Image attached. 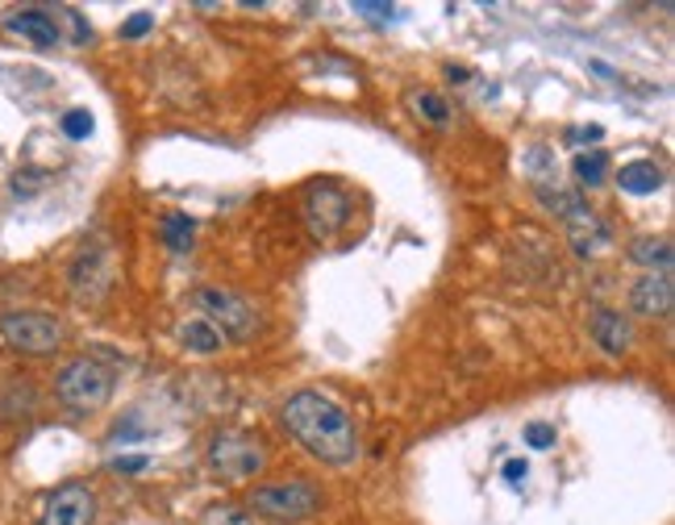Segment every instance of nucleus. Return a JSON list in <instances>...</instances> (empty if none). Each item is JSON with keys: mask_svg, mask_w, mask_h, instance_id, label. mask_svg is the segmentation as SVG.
Instances as JSON below:
<instances>
[{"mask_svg": "<svg viewBox=\"0 0 675 525\" xmlns=\"http://www.w3.org/2000/svg\"><path fill=\"white\" fill-rule=\"evenodd\" d=\"M280 417H283V430L292 433L313 459L330 463V468L355 463V454H358L355 421H351V413L342 409L338 400H330L325 393L304 388V393L288 396Z\"/></svg>", "mask_w": 675, "mask_h": 525, "instance_id": "1", "label": "nucleus"}, {"mask_svg": "<svg viewBox=\"0 0 675 525\" xmlns=\"http://www.w3.org/2000/svg\"><path fill=\"white\" fill-rule=\"evenodd\" d=\"M250 513L276 525H300L321 513V488L309 480H271L250 488Z\"/></svg>", "mask_w": 675, "mask_h": 525, "instance_id": "2", "label": "nucleus"}, {"mask_svg": "<svg viewBox=\"0 0 675 525\" xmlns=\"http://www.w3.org/2000/svg\"><path fill=\"white\" fill-rule=\"evenodd\" d=\"M55 396L72 413H100L113 396V372L100 358H67L55 375Z\"/></svg>", "mask_w": 675, "mask_h": 525, "instance_id": "3", "label": "nucleus"}, {"mask_svg": "<svg viewBox=\"0 0 675 525\" xmlns=\"http://www.w3.org/2000/svg\"><path fill=\"white\" fill-rule=\"evenodd\" d=\"M208 468L217 471L225 484H243L267 468V447H262V438L246 430H222L208 442Z\"/></svg>", "mask_w": 675, "mask_h": 525, "instance_id": "4", "label": "nucleus"}, {"mask_svg": "<svg viewBox=\"0 0 675 525\" xmlns=\"http://www.w3.org/2000/svg\"><path fill=\"white\" fill-rule=\"evenodd\" d=\"M0 338L18 351V355H55L63 346V321L42 313V309H13L0 318Z\"/></svg>", "mask_w": 675, "mask_h": 525, "instance_id": "5", "label": "nucleus"}, {"mask_svg": "<svg viewBox=\"0 0 675 525\" xmlns=\"http://www.w3.org/2000/svg\"><path fill=\"white\" fill-rule=\"evenodd\" d=\"M192 304L205 313V321L222 338L243 342V338L255 334V309H250L238 292H225V288H196V292H192Z\"/></svg>", "mask_w": 675, "mask_h": 525, "instance_id": "6", "label": "nucleus"}, {"mask_svg": "<svg viewBox=\"0 0 675 525\" xmlns=\"http://www.w3.org/2000/svg\"><path fill=\"white\" fill-rule=\"evenodd\" d=\"M304 217H309L313 238L330 243L338 229L351 222V196L338 184H313L309 188V201H304Z\"/></svg>", "mask_w": 675, "mask_h": 525, "instance_id": "7", "label": "nucleus"}, {"mask_svg": "<svg viewBox=\"0 0 675 525\" xmlns=\"http://www.w3.org/2000/svg\"><path fill=\"white\" fill-rule=\"evenodd\" d=\"M96 522V496L88 484H58L51 496H46V505H42V517L38 525H93Z\"/></svg>", "mask_w": 675, "mask_h": 525, "instance_id": "8", "label": "nucleus"}, {"mask_svg": "<svg viewBox=\"0 0 675 525\" xmlns=\"http://www.w3.org/2000/svg\"><path fill=\"white\" fill-rule=\"evenodd\" d=\"M672 309H675L672 271H646L642 280H634V288H630V313L667 321L672 318Z\"/></svg>", "mask_w": 675, "mask_h": 525, "instance_id": "9", "label": "nucleus"}, {"mask_svg": "<svg viewBox=\"0 0 675 525\" xmlns=\"http://www.w3.org/2000/svg\"><path fill=\"white\" fill-rule=\"evenodd\" d=\"M588 334L597 342L604 355H625L630 346H634V321L630 313H621V309H592V318H588Z\"/></svg>", "mask_w": 675, "mask_h": 525, "instance_id": "10", "label": "nucleus"}, {"mask_svg": "<svg viewBox=\"0 0 675 525\" xmlns=\"http://www.w3.org/2000/svg\"><path fill=\"white\" fill-rule=\"evenodd\" d=\"M4 30L25 38V42H34L42 51H46V46H58V25L46 9H13V13L4 18Z\"/></svg>", "mask_w": 675, "mask_h": 525, "instance_id": "11", "label": "nucleus"}, {"mask_svg": "<svg viewBox=\"0 0 675 525\" xmlns=\"http://www.w3.org/2000/svg\"><path fill=\"white\" fill-rule=\"evenodd\" d=\"M109 283V267H105V250H84L72 262V292L79 300H96Z\"/></svg>", "mask_w": 675, "mask_h": 525, "instance_id": "12", "label": "nucleus"}, {"mask_svg": "<svg viewBox=\"0 0 675 525\" xmlns=\"http://www.w3.org/2000/svg\"><path fill=\"white\" fill-rule=\"evenodd\" d=\"M567 238H571V246H576V255H600L604 246H613L609 225L600 222L592 208H588L583 217H576V222H567Z\"/></svg>", "mask_w": 675, "mask_h": 525, "instance_id": "13", "label": "nucleus"}, {"mask_svg": "<svg viewBox=\"0 0 675 525\" xmlns=\"http://www.w3.org/2000/svg\"><path fill=\"white\" fill-rule=\"evenodd\" d=\"M621 192H630V196H651L663 188V168H658L655 159H634V163H625L618 175Z\"/></svg>", "mask_w": 675, "mask_h": 525, "instance_id": "14", "label": "nucleus"}, {"mask_svg": "<svg viewBox=\"0 0 675 525\" xmlns=\"http://www.w3.org/2000/svg\"><path fill=\"white\" fill-rule=\"evenodd\" d=\"M534 192H538L543 208H550L562 225L576 222V217H583V213H588V201H583L580 192H567V188H550V184H538Z\"/></svg>", "mask_w": 675, "mask_h": 525, "instance_id": "15", "label": "nucleus"}, {"mask_svg": "<svg viewBox=\"0 0 675 525\" xmlns=\"http://www.w3.org/2000/svg\"><path fill=\"white\" fill-rule=\"evenodd\" d=\"M630 259L642 262L646 271H672L675 262V250H672V238H634L630 243Z\"/></svg>", "mask_w": 675, "mask_h": 525, "instance_id": "16", "label": "nucleus"}, {"mask_svg": "<svg viewBox=\"0 0 675 525\" xmlns=\"http://www.w3.org/2000/svg\"><path fill=\"white\" fill-rule=\"evenodd\" d=\"M409 109H413V117H417V121H426V126H433V130H447V126H450V105L438 93H430V88L413 93Z\"/></svg>", "mask_w": 675, "mask_h": 525, "instance_id": "17", "label": "nucleus"}, {"mask_svg": "<svg viewBox=\"0 0 675 525\" xmlns=\"http://www.w3.org/2000/svg\"><path fill=\"white\" fill-rule=\"evenodd\" d=\"M180 342H184L192 355H217L225 338L217 334V330H213V325H208L205 318H192V321L184 325V330H180Z\"/></svg>", "mask_w": 675, "mask_h": 525, "instance_id": "18", "label": "nucleus"}, {"mask_svg": "<svg viewBox=\"0 0 675 525\" xmlns=\"http://www.w3.org/2000/svg\"><path fill=\"white\" fill-rule=\"evenodd\" d=\"M571 175H576L580 188H600L604 175H609V154L604 150H583V154H576V163H571Z\"/></svg>", "mask_w": 675, "mask_h": 525, "instance_id": "19", "label": "nucleus"}, {"mask_svg": "<svg viewBox=\"0 0 675 525\" xmlns=\"http://www.w3.org/2000/svg\"><path fill=\"white\" fill-rule=\"evenodd\" d=\"M192 234H196V222L188 217V213H171V217H163V243L171 246V250H192Z\"/></svg>", "mask_w": 675, "mask_h": 525, "instance_id": "20", "label": "nucleus"}, {"mask_svg": "<svg viewBox=\"0 0 675 525\" xmlns=\"http://www.w3.org/2000/svg\"><path fill=\"white\" fill-rule=\"evenodd\" d=\"M201 525H255V517H250L246 508L217 505V508H208L205 517H201Z\"/></svg>", "mask_w": 675, "mask_h": 525, "instance_id": "21", "label": "nucleus"}, {"mask_svg": "<svg viewBox=\"0 0 675 525\" xmlns=\"http://www.w3.org/2000/svg\"><path fill=\"white\" fill-rule=\"evenodd\" d=\"M525 168L534 171V184H546V180H555V159H550V150H546V147H534V150H529Z\"/></svg>", "mask_w": 675, "mask_h": 525, "instance_id": "22", "label": "nucleus"}, {"mask_svg": "<svg viewBox=\"0 0 675 525\" xmlns=\"http://www.w3.org/2000/svg\"><path fill=\"white\" fill-rule=\"evenodd\" d=\"M525 447L550 450L555 447V426H546V421H529V426H525Z\"/></svg>", "mask_w": 675, "mask_h": 525, "instance_id": "23", "label": "nucleus"}, {"mask_svg": "<svg viewBox=\"0 0 675 525\" xmlns=\"http://www.w3.org/2000/svg\"><path fill=\"white\" fill-rule=\"evenodd\" d=\"M63 133H67V138H88V133H93V117L84 109H72L63 117Z\"/></svg>", "mask_w": 675, "mask_h": 525, "instance_id": "24", "label": "nucleus"}, {"mask_svg": "<svg viewBox=\"0 0 675 525\" xmlns=\"http://www.w3.org/2000/svg\"><path fill=\"white\" fill-rule=\"evenodd\" d=\"M150 21H154L150 13H133V18L121 25V34H126V38H142L150 30Z\"/></svg>", "mask_w": 675, "mask_h": 525, "instance_id": "25", "label": "nucleus"}, {"mask_svg": "<svg viewBox=\"0 0 675 525\" xmlns=\"http://www.w3.org/2000/svg\"><path fill=\"white\" fill-rule=\"evenodd\" d=\"M525 475H529L525 459H508V463H505V480H508V484H522Z\"/></svg>", "mask_w": 675, "mask_h": 525, "instance_id": "26", "label": "nucleus"}, {"mask_svg": "<svg viewBox=\"0 0 675 525\" xmlns=\"http://www.w3.org/2000/svg\"><path fill=\"white\" fill-rule=\"evenodd\" d=\"M18 192H34V188H42V175L38 171H18Z\"/></svg>", "mask_w": 675, "mask_h": 525, "instance_id": "27", "label": "nucleus"}, {"mask_svg": "<svg viewBox=\"0 0 675 525\" xmlns=\"http://www.w3.org/2000/svg\"><path fill=\"white\" fill-rule=\"evenodd\" d=\"M113 468H117V471H142V468H147V459H142V454H133V459H117Z\"/></svg>", "mask_w": 675, "mask_h": 525, "instance_id": "28", "label": "nucleus"}, {"mask_svg": "<svg viewBox=\"0 0 675 525\" xmlns=\"http://www.w3.org/2000/svg\"><path fill=\"white\" fill-rule=\"evenodd\" d=\"M355 9H358V13H375V18H379V13H393L388 4H363V0H358Z\"/></svg>", "mask_w": 675, "mask_h": 525, "instance_id": "29", "label": "nucleus"}]
</instances>
